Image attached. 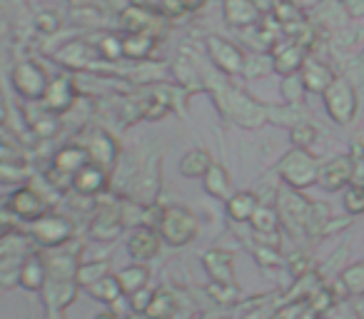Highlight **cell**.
Instances as JSON below:
<instances>
[{"label": "cell", "mask_w": 364, "mask_h": 319, "mask_svg": "<svg viewBox=\"0 0 364 319\" xmlns=\"http://www.w3.org/2000/svg\"><path fill=\"white\" fill-rule=\"evenodd\" d=\"M277 215L279 222L289 225V229H304L307 232L309 215H312V202L297 193V190L287 188L277 193Z\"/></svg>", "instance_id": "cell-7"}, {"label": "cell", "mask_w": 364, "mask_h": 319, "mask_svg": "<svg viewBox=\"0 0 364 319\" xmlns=\"http://www.w3.org/2000/svg\"><path fill=\"white\" fill-rule=\"evenodd\" d=\"M31 168L26 160H16V163H0V183L3 185H18L28 180Z\"/></svg>", "instance_id": "cell-34"}, {"label": "cell", "mask_w": 364, "mask_h": 319, "mask_svg": "<svg viewBox=\"0 0 364 319\" xmlns=\"http://www.w3.org/2000/svg\"><path fill=\"white\" fill-rule=\"evenodd\" d=\"M175 309H177V299L167 289H155L150 307H147V319H172Z\"/></svg>", "instance_id": "cell-32"}, {"label": "cell", "mask_w": 364, "mask_h": 319, "mask_svg": "<svg viewBox=\"0 0 364 319\" xmlns=\"http://www.w3.org/2000/svg\"><path fill=\"white\" fill-rule=\"evenodd\" d=\"M87 163H90V155H87L85 145H65L53 155V170L68 175V178H73Z\"/></svg>", "instance_id": "cell-21"}, {"label": "cell", "mask_w": 364, "mask_h": 319, "mask_svg": "<svg viewBox=\"0 0 364 319\" xmlns=\"http://www.w3.org/2000/svg\"><path fill=\"white\" fill-rule=\"evenodd\" d=\"M6 210L18 220H26V222H36L43 215L50 212V205H48L46 195L41 190L31 188V185H21L16 193L8 198Z\"/></svg>", "instance_id": "cell-6"}, {"label": "cell", "mask_w": 364, "mask_h": 319, "mask_svg": "<svg viewBox=\"0 0 364 319\" xmlns=\"http://www.w3.org/2000/svg\"><path fill=\"white\" fill-rule=\"evenodd\" d=\"M157 232H160L162 242L170 247H185L198 237L200 220L185 205H165L160 222H157Z\"/></svg>", "instance_id": "cell-1"}, {"label": "cell", "mask_w": 364, "mask_h": 319, "mask_svg": "<svg viewBox=\"0 0 364 319\" xmlns=\"http://www.w3.org/2000/svg\"><path fill=\"white\" fill-rule=\"evenodd\" d=\"M354 180V163L352 157H334L332 163H327L324 168H319L317 183L329 193H337L344 185H349Z\"/></svg>", "instance_id": "cell-17"}, {"label": "cell", "mask_w": 364, "mask_h": 319, "mask_svg": "<svg viewBox=\"0 0 364 319\" xmlns=\"http://www.w3.org/2000/svg\"><path fill=\"white\" fill-rule=\"evenodd\" d=\"M31 127L38 140H50V137L58 135V130H60V120H58V115H53L50 110H46V115L31 120Z\"/></svg>", "instance_id": "cell-35"}, {"label": "cell", "mask_w": 364, "mask_h": 319, "mask_svg": "<svg viewBox=\"0 0 364 319\" xmlns=\"http://www.w3.org/2000/svg\"><path fill=\"white\" fill-rule=\"evenodd\" d=\"M203 188H205V193H208L210 198L228 200L230 195H232V180H230L228 170H225L223 165L215 163L213 168L208 170V175L203 178Z\"/></svg>", "instance_id": "cell-26"}, {"label": "cell", "mask_w": 364, "mask_h": 319, "mask_svg": "<svg viewBox=\"0 0 364 319\" xmlns=\"http://www.w3.org/2000/svg\"><path fill=\"white\" fill-rule=\"evenodd\" d=\"M115 277H117V282H120L125 297H127V294H132V292H137V289L150 287V284H147V282H150V269H147L145 264H140V262H132V264H127V267L117 269Z\"/></svg>", "instance_id": "cell-25"}, {"label": "cell", "mask_w": 364, "mask_h": 319, "mask_svg": "<svg viewBox=\"0 0 364 319\" xmlns=\"http://www.w3.org/2000/svg\"><path fill=\"white\" fill-rule=\"evenodd\" d=\"M203 267L208 272L210 282H220V284H237L235 282V257L228 249H208L203 254Z\"/></svg>", "instance_id": "cell-15"}, {"label": "cell", "mask_w": 364, "mask_h": 319, "mask_svg": "<svg viewBox=\"0 0 364 319\" xmlns=\"http://www.w3.org/2000/svg\"><path fill=\"white\" fill-rule=\"evenodd\" d=\"M282 95L284 100L289 102V105H297V102H302V95H304V82L299 75H287L282 80Z\"/></svg>", "instance_id": "cell-40"}, {"label": "cell", "mask_w": 364, "mask_h": 319, "mask_svg": "<svg viewBox=\"0 0 364 319\" xmlns=\"http://www.w3.org/2000/svg\"><path fill=\"white\" fill-rule=\"evenodd\" d=\"M26 254H3L0 257V289L21 287V267Z\"/></svg>", "instance_id": "cell-30"}, {"label": "cell", "mask_w": 364, "mask_h": 319, "mask_svg": "<svg viewBox=\"0 0 364 319\" xmlns=\"http://www.w3.org/2000/svg\"><path fill=\"white\" fill-rule=\"evenodd\" d=\"M6 115H8V110H6V105H3V100H0V125L6 122Z\"/></svg>", "instance_id": "cell-54"}, {"label": "cell", "mask_w": 364, "mask_h": 319, "mask_svg": "<svg viewBox=\"0 0 364 319\" xmlns=\"http://www.w3.org/2000/svg\"><path fill=\"white\" fill-rule=\"evenodd\" d=\"M130 319H147V314H132Z\"/></svg>", "instance_id": "cell-55"}, {"label": "cell", "mask_w": 364, "mask_h": 319, "mask_svg": "<svg viewBox=\"0 0 364 319\" xmlns=\"http://www.w3.org/2000/svg\"><path fill=\"white\" fill-rule=\"evenodd\" d=\"M77 100V85L70 75H58L50 77V85L46 90V97H43V107L50 110L53 115H63L68 112Z\"/></svg>", "instance_id": "cell-11"}, {"label": "cell", "mask_w": 364, "mask_h": 319, "mask_svg": "<svg viewBox=\"0 0 364 319\" xmlns=\"http://www.w3.org/2000/svg\"><path fill=\"white\" fill-rule=\"evenodd\" d=\"M16 160H23L21 145H18V140H13V135L0 132V163H16Z\"/></svg>", "instance_id": "cell-43"}, {"label": "cell", "mask_w": 364, "mask_h": 319, "mask_svg": "<svg viewBox=\"0 0 364 319\" xmlns=\"http://www.w3.org/2000/svg\"><path fill=\"white\" fill-rule=\"evenodd\" d=\"M60 26H63V21L55 11H41L36 16V31L43 33V36H53V33L60 31Z\"/></svg>", "instance_id": "cell-41"}, {"label": "cell", "mask_w": 364, "mask_h": 319, "mask_svg": "<svg viewBox=\"0 0 364 319\" xmlns=\"http://www.w3.org/2000/svg\"><path fill=\"white\" fill-rule=\"evenodd\" d=\"M77 292H80V287H77L75 279H50L48 277V284L43 287L41 294L46 297V307H48L50 319H55V317L60 319L63 312L75 302Z\"/></svg>", "instance_id": "cell-10"}, {"label": "cell", "mask_w": 364, "mask_h": 319, "mask_svg": "<svg viewBox=\"0 0 364 319\" xmlns=\"http://www.w3.org/2000/svg\"><path fill=\"white\" fill-rule=\"evenodd\" d=\"M257 207H259V198L255 193H247V190L232 193L225 200V210H228V217L232 222H250L252 215L257 212Z\"/></svg>", "instance_id": "cell-23"}, {"label": "cell", "mask_w": 364, "mask_h": 319, "mask_svg": "<svg viewBox=\"0 0 364 319\" xmlns=\"http://www.w3.org/2000/svg\"><path fill=\"white\" fill-rule=\"evenodd\" d=\"M48 85H50V77L36 60H23L13 67V87H16V92L23 100L43 102Z\"/></svg>", "instance_id": "cell-4"}, {"label": "cell", "mask_w": 364, "mask_h": 319, "mask_svg": "<svg viewBox=\"0 0 364 319\" xmlns=\"http://www.w3.org/2000/svg\"><path fill=\"white\" fill-rule=\"evenodd\" d=\"M175 77H177V85H188L190 90H195V87H200V82H198V70H195L193 65H190L185 58H180V60L175 63Z\"/></svg>", "instance_id": "cell-39"}, {"label": "cell", "mask_w": 364, "mask_h": 319, "mask_svg": "<svg viewBox=\"0 0 364 319\" xmlns=\"http://www.w3.org/2000/svg\"><path fill=\"white\" fill-rule=\"evenodd\" d=\"M314 137H317V130H314L312 125H307V122H299V125L292 127V142H294V147H299V150L312 145Z\"/></svg>", "instance_id": "cell-44"}, {"label": "cell", "mask_w": 364, "mask_h": 319, "mask_svg": "<svg viewBox=\"0 0 364 319\" xmlns=\"http://www.w3.org/2000/svg\"><path fill=\"white\" fill-rule=\"evenodd\" d=\"M292 6H297V8H307V6H317L319 0H289Z\"/></svg>", "instance_id": "cell-52"}, {"label": "cell", "mask_w": 364, "mask_h": 319, "mask_svg": "<svg viewBox=\"0 0 364 319\" xmlns=\"http://www.w3.org/2000/svg\"><path fill=\"white\" fill-rule=\"evenodd\" d=\"M120 21L127 33H147V36L160 38L165 31V16L145 6H127Z\"/></svg>", "instance_id": "cell-9"}, {"label": "cell", "mask_w": 364, "mask_h": 319, "mask_svg": "<svg viewBox=\"0 0 364 319\" xmlns=\"http://www.w3.org/2000/svg\"><path fill=\"white\" fill-rule=\"evenodd\" d=\"M279 178L287 183V188L292 190H302L309 188L312 183H317L319 178V165L307 150H289L287 155L282 157V163H279Z\"/></svg>", "instance_id": "cell-2"}, {"label": "cell", "mask_w": 364, "mask_h": 319, "mask_svg": "<svg viewBox=\"0 0 364 319\" xmlns=\"http://www.w3.org/2000/svg\"><path fill=\"white\" fill-rule=\"evenodd\" d=\"M48 284V259L43 252H26L21 267V287L28 292H43Z\"/></svg>", "instance_id": "cell-18"}, {"label": "cell", "mask_w": 364, "mask_h": 319, "mask_svg": "<svg viewBox=\"0 0 364 319\" xmlns=\"http://www.w3.org/2000/svg\"><path fill=\"white\" fill-rule=\"evenodd\" d=\"M110 274V262H105V259H87V262H80L75 269V282L80 289H87L92 287L95 282H100L102 277H107Z\"/></svg>", "instance_id": "cell-29"}, {"label": "cell", "mask_w": 364, "mask_h": 319, "mask_svg": "<svg viewBox=\"0 0 364 319\" xmlns=\"http://www.w3.org/2000/svg\"><path fill=\"white\" fill-rule=\"evenodd\" d=\"M342 284L347 292L362 294L364 292V264H352L342 272Z\"/></svg>", "instance_id": "cell-36"}, {"label": "cell", "mask_w": 364, "mask_h": 319, "mask_svg": "<svg viewBox=\"0 0 364 319\" xmlns=\"http://www.w3.org/2000/svg\"><path fill=\"white\" fill-rule=\"evenodd\" d=\"M122 229H125V220H122V212L117 205H100L95 217L90 220V237L97 239V242L117 239Z\"/></svg>", "instance_id": "cell-12"}, {"label": "cell", "mask_w": 364, "mask_h": 319, "mask_svg": "<svg viewBox=\"0 0 364 319\" xmlns=\"http://www.w3.org/2000/svg\"><path fill=\"white\" fill-rule=\"evenodd\" d=\"M267 115L274 117V122H282V125H299V112L294 107H267Z\"/></svg>", "instance_id": "cell-46"}, {"label": "cell", "mask_w": 364, "mask_h": 319, "mask_svg": "<svg viewBox=\"0 0 364 319\" xmlns=\"http://www.w3.org/2000/svg\"><path fill=\"white\" fill-rule=\"evenodd\" d=\"M107 185H110V173L95 163H87L85 168L73 175V190L77 195H82V198H92V195L105 193Z\"/></svg>", "instance_id": "cell-16"}, {"label": "cell", "mask_w": 364, "mask_h": 319, "mask_svg": "<svg viewBox=\"0 0 364 319\" xmlns=\"http://www.w3.org/2000/svg\"><path fill=\"white\" fill-rule=\"evenodd\" d=\"M344 207H347V212H352V215L364 212V190L357 188V185H352V188L347 190V198H344Z\"/></svg>", "instance_id": "cell-45"}, {"label": "cell", "mask_w": 364, "mask_h": 319, "mask_svg": "<svg viewBox=\"0 0 364 319\" xmlns=\"http://www.w3.org/2000/svg\"><path fill=\"white\" fill-rule=\"evenodd\" d=\"M157 45V38L155 36H147V33H125L122 36V55L127 60H147L152 55Z\"/></svg>", "instance_id": "cell-24"}, {"label": "cell", "mask_w": 364, "mask_h": 319, "mask_svg": "<svg viewBox=\"0 0 364 319\" xmlns=\"http://www.w3.org/2000/svg\"><path fill=\"white\" fill-rule=\"evenodd\" d=\"M208 294L220 304H232L237 302L240 297V289L237 284H220V282H210L208 284Z\"/></svg>", "instance_id": "cell-37"}, {"label": "cell", "mask_w": 364, "mask_h": 319, "mask_svg": "<svg viewBox=\"0 0 364 319\" xmlns=\"http://www.w3.org/2000/svg\"><path fill=\"white\" fill-rule=\"evenodd\" d=\"M274 72H279L282 77L287 75H297L302 70L304 60H307V48L297 45V43H284V45H277L274 48Z\"/></svg>", "instance_id": "cell-20"}, {"label": "cell", "mask_w": 364, "mask_h": 319, "mask_svg": "<svg viewBox=\"0 0 364 319\" xmlns=\"http://www.w3.org/2000/svg\"><path fill=\"white\" fill-rule=\"evenodd\" d=\"M302 82H304V90L309 92H327V87L334 82V72L329 70L324 63L314 60V58H307L302 65Z\"/></svg>", "instance_id": "cell-22"}, {"label": "cell", "mask_w": 364, "mask_h": 319, "mask_svg": "<svg viewBox=\"0 0 364 319\" xmlns=\"http://www.w3.org/2000/svg\"><path fill=\"white\" fill-rule=\"evenodd\" d=\"M324 105H327V112L332 115L334 122H339V125L352 122L354 112H357L354 85L349 80H344V77H334V82L324 92Z\"/></svg>", "instance_id": "cell-5"}, {"label": "cell", "mask_w": 364, "mask_h": 319, "mask_svg": "<svg viewBox=\"0 0 364 319\" xmlns=\"http://www.w3.org/2000/svg\"><path fill=\"white\" fill-rule=\"evenodd\" d=\"M287 264H289V272H292L297 279H302L304 274H307V269H309V257H307V254H302V252H297V254H292V257L287 259Z\"/></svg>", "instance_id": "cell-48"}, {"label": "cell", "mask_w": 364, "mask_h": 319, "mask_svg": "<svg viewBox=\"0 0 364 319\" xmlns=\"http://www.w3.org/2000/svg\"><path fill=\"white\" fill-rule=\"evenodd\" d=\"M213 157L205 150H190L188 155L180 160V175L188 180H203L208 170L213 168Z\"/></svg>", "instance_id": "cell-27"}, {"label": "cell", "mask_w": 364, "mask_h": 319, "mask_svg": "<svg viewBox=\"0 0 364 319\" xmlns=\"http://www.w3.org/2000/svg\"><path fill=\"white\" fill-rule=\"evenodd\" d=\"M269 70H274V60H272V58H269V55H252V58H247V63H245L242 75L262 77V75H267Z\"/></svg>", "instance_id": "cell-38"}, {"label": "cell", "mask_w": 364, "mask_h": 319, "mask_svg": "<svg viewBox=\"0 0 364 319\" xmlns=\"http://www.w3.org/2000/svg\"><path fill=\"white\" fill-rule=\"evenodd\" d=\"M255 259L262 267H279V252L277 247H267V244H257L255 247Z\"/></svg>", "instance_id": "cell-47"}, {"label": "cell", "mask_w": 364, "mask_h": 319, "mask_svg": "<svg viewBox=\"0 0 364 319\" xmlns=\"http://www.w3.org/2000/svg\"><path fill=\"white\" fill-rule=\"evenodd\" d=\"M250 225H252L255 234H277V227H279L277 207H272V205H259L257 212L250 220Z\"/></svg>", "instance_id": "cell-31"}, {"label": "cell", "mask_w": 364, "mask_h": 319, "mask_svg": "<svg viewBox=\"0 0 364 319\" xmlns=\"http://www.w3.org/2000/svg\"><path fill=\"white\" fill-rule=\"evenodd\" d=\"M95 50H97V55L107 63L120 60V58H125L122 55V36H112V33H107V36L100 38V43H95Z\"/></svg>", "instance_id": "cell-33"}, {"label": "cell", "mask_w": 364, "mask_h": 319, "mask_svg": "<svg viewBox=\"0 0 364 319\" xmlns=\"http://www.w3.org/2000/svg\"><path fill=\"white\" fill-rule=\"evenodd\" d=\"M223 16L232 28H252L259 26V21H262V11L255 6L252 0H225Z\"/></svg>", "instance_id": "cell-19"}, {"label": "cell", "mask_w": 364, "mask_h": 319, "mask_svg": "<svg viewBox=\"0 0 364 319\" xmlns=\"http://www.w3.org/2000/svg\"><path fill=\"white\" fill-rule=\"evenodd\" d=\"M347 11L352 18H362L364 16V0H347Z\"/></svg>", "instance_id": "cell-50"}, {"label": "cell", "mask_w": 364, "mask_h": 319, "mask_svg": "<svg viewBox=\"0 0 364 319\" xmlns=\"http://www.w3.org/2000/svg\"><path fill=\"white\" fill-rule=\"evenodd\" d=\"M152 294H155V289H150V287L127 294L125 299H127V304H130L132 314H147V307H150V302H152Z\"/></svg>", "instance_id": "cell-42"}, {"label": "cell", "mask_w": 364, "mask_h": 319, "mask_svg": "<svg viewBox=\"0 0 364 319\" xmlns=\"http://www.w3.org/2000/svg\"><path fill=\"white\" fill-rule=\"evenodd\" d=\"M73 234H75V225L55 212H48L41 220L31 222V237L46 249L65 247L68 242H73Z\"/></svg>", "instance_id": "cell-3"}, {"label": "cell", "mask_w": 364, "mask_h": 319, "mask_svg": "<svg viewBox=\"0 0 364 319\" xmlns=\"http://www.w3.org/2000/svg\"><path fill=\"white\" fill-rule=\"evenodd\" d=\"M92 319H120V317H117V314L112 312V309H105V312L95 314V317H92Z\"/></svg>", "instance_id": "cell-53"}, {"label": "cell", "mask_w": 364, "mask_h": 319, "mask_svg": "<svg viewBox=\"0 0 364 319\" xmlns=\"http://www.w3.org/2000/svg\"><path fill=\"white\" fill-rule=\"evenodd\" d=\"M85 150H87V155H90V163L100 165V168L107 170V173H110V170L115 168L117 142L112 140V135H107L105 130L95 127V130L90 132V137H87Z\"/></svg>", "instance_id": "cell-14"}, {"label": "cell", "mask_w": 364, "mask_h": 319, "mask_svg": "<svg viewBox=\"0 0 364 319\" xmlns=\"http://www.w3.org/2000/svg\"><path fill=\"white\" fill-rule=\"evenodd\" d=\"M208 0H177V6L182 8V13H198L200 8H205Z\"/></svg>", "instance_id": "cell-49"}, {"label": "cell", "mask_w": 364, "mask_h": 319, "mask_svg": "<svg viewBox=\"0 0 364 319\" xmlns=\"http://www.w3.org/2000/svg\"><path fill=\"white\" fill-rule=\"evenodd\" d=\"M87 294H90L92 299H97V302L107 304V307H112V304H117L120 299H125V292H122L120 282H117L115 274H107V277H102L100 282H95L92 287L85 289Z\"/></svg>", "instance_id": "cell-28"}, {"label": "cell", "mask_w": 364, "mask_h": 319, "mask_svg": "<svg viewBox=\"0 0 364 319\" xmlns=\"http://www.w3.org/2000/svg\"><path fill=\"white\" fill-rule=\"evenodd\" d=\"M160 247H162L160 232H157L155 227H145V225L135 227V232H132L130 239H127V254L140 264L155 259L157 252H160Z\"/></svg>", "instance_id": "cell-13"}, {"label": "cell", "mask_w": 364, "mask_h": 319, "mask_svg": "<svg viewBox=\"0 0 364 319\" xmlns=\"http://www.w3.org/2000/svg\"><path fill=\"white\" fill-rule=\"evenodd\" d=\"M205 48H208V55H210V60L215 63V67H220L225 75H237V72L245 70L247 55H245L242 48H237L235 43L213 36L205 40Z\"/></svg>", "instance_id": "cell-8"}, {"label": "cell", "mask_w": 364, "mask_h": 319, "mask_svg": "<svg viewBox=\"0 0 364 319\" xmlns=\"http://www.w3.org/2000/svg\"><path fill=\"white\" fill-rule=\"evenodd\" d=\"M357 188L364 190V165H359V168H354V180H352Z\"/></svg>", "instance_id": "cell-51"}]
</instances>
